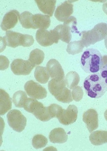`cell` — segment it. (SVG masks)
<instances>
[{
	"mask_svg": "<svg viewBox=\"0 0 107 151\" xmlns=\"http://www.w3.org/2000/svg\"><path fill=\"white\" fill-rule=\"evenodd\" d=\"M3 40L6 46L14 48L19 46L29 47L34 42L33 37L30 35H23L12 31H6Z\"/></svg>",
	"mask_w": 107,
	"mask_h": 151,
	"instance_id": "5",
	"label": "cell"
},
{
	"mask_svg": "<svg viewBox=\"0 0 107 151\" xmlns=\"http://www.w3.org/2000/svg\"><path fill=\"white\" fill-rule=\"evenodd\" d=\"M78 108L75 105H70L66 109L63 110L57 119L62 124L68 126L75 122L78 119Z\"/></svg>",
	"mask_w": 107,
	"mask_h": 151,
	"instance_id": "11",
	"label": "cell"
},
{
	"mask_svg": "<svg viewBox=\"0 0 107 151\" xmlns=\"http://www.w3.org/2000/svg\"><path fill=\"white\" fill-rule=\"evenodd\" d=\"M37 42L43 47H49L54 43L57 44L59 39L54 30L48 31L44 29H39L36 34Z\"/></svg>",
	"mask_w": 107,
	"mask_h": 151,
	"instance_id": "8",
	"label": "cell"
},
{
	"mask_svg": "<svg viewBox=\"0 0 107 151\" xmlns=\"http://www.w3.org/2000/svg\"><path fill=\"white\" fill-rule=\"evenodd\" d=\"M46 68L51 78L58 81L65 79L64 70L60 64L55 59L50 60Z\"/></svg>",
	"mask_w": 107,
	"mask_h": 151,
	"instance_id": "12",
	"label": "cell"
},
{
	"mask_svg": "<svg viewBox=\"0 0 107 151\" xmlns=\"http://www.w3.org/2000/svg\"><path fill=\"white\" fill-rule=\"evenodd\" d=\"M81 65L85 73L94 74L98 73L104 65L101 54L97 49H87L81 58Z\"/></svg>",
	"mask_w": 107,
	"mask_h": 151,
	"instance_id": "1",
	"label": "cell"
},
{
	"mask_svg": "<svg viewBox=\"0 0 107 151\" xmlns=\"http://www.w3.org/2000/svg\"><path fill=\"white\" fill-rule=\"evenodd\" d=\"M49 112L52 118H58L60 115L63 109L57 104H52L48 107Z\"/></svg>",
	"mask_w": 107,
	"mask_h": 151,
	"instance_id": "30",
	"label": "cell"
},
{
	"mask_svg": "<svg viewBox=\"0 0 107 151\" xmlns=\"http://www.w3.org/2000/svg\"><path fill=\"white\" fill-rule=\"evenodd\" d=\"M81 34V40L85 47H88L107 38V24H97L91 30L83 31Z\"/></svg>",
	"mask_w": 107,
	"mask_h": 151,
	"instance_id": "3",
	"label": "cell"
},
{
	"mask_svg": "<svg viewBox=\"0 0 107 151\" xmlns=\"http://www.w3.org/2000/svg\"><path fill=\"white\" fill-rule=\"evenodd\" d=\"M104 117L106 120L107 121V109L104 113Z\"/></svg>",
	"mask_w": 107,
	"mask_h": 151,
	"instance_id": "35",
	"label": "cell"
},
{
	"mask_svg": "<svg viewBox=\"0 0 107 151\" xmlns=\"http://www.w3.org/2000/svg\"><path fill=\"white\" fill-rule=\"evenodd\" d=\"M103 10L104 12L107 15V2L103 4Z\"/></svg>",
	"mask_w": 107,
	"mask_h": 151,
	"instance_id": "34",
	"label": "cell"
},
{
	"mask_svg": "<svg viewBox=\"0 0 107 151\" xmlns=\"http://www.w3.org/2000/svg\"><path fill=\"white\" fill-rule=\"evenodd\" d=\"M25 91L29 96L36 99H43L47 97V92L45 88L32 80L26 83Z\"/></svg>",
	"mask_w": 107,
	"mask_h": 151,
	"instance_id": "9",
	"label": "cell"
},
{
	"mask_svg": "<svg viewBox=\"0 0 107 151\" xmlns=\"http://www.w3.org/2000/svg\"><path fill=\"white\" fill-rule=\"evenodd\" d=\"M24 108L25 110L33 114L37 119L42 122H47L53 119L48 107H45L36 99H27L24 104Z\"/></svg>",
	"mask_w": 107,
	"mask_h": 151,
	"instance_id": "4",
	"label": "cell"
},
{
	"mask_svg": "<svg viewBox=\"0 0 107 151\" xmlns=\"http://www.w3.org/2000/svg\"><path fill=\"white\" fill-rule=\"evenodd\" d=\"M84 47L81 40L75 41L69 43L66 51L70 55H75L83 52Z\"/></svg>",
	"mask_w": 107,
	"mask_h": 151,
	"instance_id": "26",
	"label": "cell"
},
{
	"mask_svg": "<svg viewBox=\"0 0 107 151\" xmlns=\"http://www.w3.org/2000/svg\"><path fill=\"white\" fill-rule=\"evenodd\" d=\"M66 86V84L65 79L58 81L52 79L48 83L49 91L56 98L63 92Z\"/></svg>",
	"mask_w": 107,
	"mask_h": 151,
	"instance_id": "19",
	"label": "cell"
},
{
	"mask_svg": "<svg viewBox=\"0 0 107 151\" xmlns=\"http://www.w3.org/2000/svg\"><path fill=\"white\" fill-rule=\"evenodd\" d=\"M55 99L65 104H69L73 101V100L72 96L71 91L66 87L64 89L63 92Z\"/></svg>",
	"mask_w": 107,
	"mask_h": 151,
	"instance_id": "29",
	"label": "cell"
},
{
	"mask_svg": "<svg viewBox=\"0 0 107 151\" xmlns=\"http://www.w3.org/2000/svg\"><path fill=\"white\" fill-rule=\"evenodd\" d=\"M73 11V5L69 1H65L57 7L55 16L58 20L64 22L71 17Z\"/></svg>",
	"mask_w": 107,
	"mask_h": 151,
	"instance_id": "13",
	"label": "cell"
},
{
	"mask_svg": "<svg viewBox=\"0 0 107 151\" xmlns=\"http://www.w3.org/2000/svg\"><path fill=\"white\" fill-rule=\"evenodd\" d=\"M100 74L107 89V64L105 65L100 70Z\"/></svg>",
	"mask_w": 107,
	"mask_h": 151,
	"instance_id": "32",
	"label": "cell"
},
{
	"mask_svg": "<svg viewBox=\"0 0 107 151\" xmlns=\"http://www.w3.org/2000/svg\"><path fill=\"white\" fill-rule=\"evenodd\" d=\"M33 21L36 28L46 29L51 25L50 16L42 14H36L33 16Z\"/></svg>",
	"mask_w": 107,
	"mask_h": 151,
	"instance_id": "20",
	"label": "cell"
},
{
	"mask_svg": "<svg viewBox=\"0 0 107 151\" xmlns=\"http://www.w3.org/2000/svg\"><path fill=\"white\" fill-rule=\"evenodd\" d=\"M33 16V15L32 13L27 11L21 14L19 20L23 28L27 29H37L34 25Z\"/></svg>",
	"mask_w": 107,
	"mask_h": 151,
	"instance_id": "22",
	"label": "cell"
},
{
	"mask_svg": "<svg viewBox=\"0 0 107 151\" xmlns=\"http://www.w3.org/2000/svg\"><path fill=\"white\" fill-rule=\"evenodd\" d=\"M39 10L44 14L52 17L55 9L56 1L36 0L35 1Z\"/></svg>",
	"mask_w": 107,
	"mask_h": 151,
	"instance_id": "16",
	"label": "cell"
},
{
	"mask_svg": "<svg viewBox=\"0 0 107 151\" xmlns=\"http://www.w3.org/2000/svg\"><path fill=\"white\" fill-rule=\"evenodd\" d=\"M80 77L78 73L75 71H70L68 73L65 78L66 84L70 89H73L79 84Z\"/></svg>",
	"mask_w": 107,
	"mask_h": 151,
	"instance_id": "25",
	"label": "cell"
},
{
	"mask_svg": "<svg viewBox=\"0 0 107 151\" xmlns=\"http://www.w3.org/2000/svg\"><path fill=\"white\" fill-rule=\"evenodd\" d=\"M45 59V53L43 51L39 49L33 50L31 52L28 60L35 66L40 65Z\"/></svg>",
	"mask_w": 107,
	"mask_h": 151,
	"instance_id": "24",
	"label": "cell"
},
{
	"mask_svg": "<svg viewBox=\"0 0 107 151\" xmlns=\"http://www.w3.org/2000/svg\"><path fill=\"white\" fill-rule=\"evenodd\" d=\"M9 126L18 132H22L27 125V119L20 111L14 109L11 110L7 115Z\"/></svg>",
	"mask_w": 107,
	"mask_h": 151,
	"instance_id": "7",
	"label": "cell"
},
{
	"mask_svg": "<svg viewBox=\"0 0 107 151\" xmlns=\"http://www.w3.org/2000/svg\"><path fill=\"white\" fill-rule=\"evenodd\" d=\"M105 46H106V49H107V38L105 39Z\"/></svg>",
	"mask_w": 107,
	"mask_h": 151,
	"instance_id": "36",
	"label": "cell"
},
{
	"mask_svg": "<svg viewBox=\"0 0 107 151\" xmlns=\"http://www.w3.org/2000/svg\"><path fill=\"white\" fill-rule=\"evenodd\" d=\"M83 87L87 95L93 99H99L107 91L98 73L88 76L84 81Z\"/></svg>",
	"mask_w": 107,
	"mask_h": 151,
	"instance_id": "2",
	"label": "cell"
},
{
	"mask_svg": "<svg viewBox=\"0 0 107 151\" xmlns=\"http://www.w3.org/2000/svg\"><path fill=\"white\" fill-rule=\"evenodd\" d=\"M34 77L37 81L43 84L47 83L50 78L47 68L42 66L36 67Z\"/></svg>",
	"mask_w": 107,
	"mask_h": 151,
	"instance_id": "23",
	"label": "cell"
},
{
	"mask_svg": "<svg viewBox=\"0 0 107 151\" xmlns=\"http://www.w3.org/2000/svg\"><path fill=\"white\" fill-rule=\"evenodd\" d=\"M20 15L19 12L16 10L8 12L4 16L1 24V28L4 31H8L14 28L18 23Z\"/></svg>",
	"mask_w": 107,
	"mask_h": 151,
	"instance_id": "15",
	"label": "cell"
},
{
	"mask_svg": "<svg viewBox=\"0 0 107 151\" xmlns=\"http://www.w3.org/2000/svg\"><path fill=\"white\" fill-rule=\"evenodd\" d=\"M83 121L85 124L89 132L98 127V114L96 110L90 109L85 112L83 115Z\"/></svg>",
	"mask_w": 107,
	"mask_h": 151,
	"instance_id": "14",
	"label": "cell"
},
{
	"mask_svg": "<svg viewBox=\"0 0 107 151\" xmlns=\"http://www.w3.org/2000/svg\"><path fill=\"white\" fill-rule=\"evenodd\" d=\"M49 137L50 142L54 144L65 143L68 139L66 132L62 128H55L51 131Z\"/></svg>",
	"mask_w": 107,
	"mask_h": 151,
	"instance_id": "17",
	"label": "cell"
},
{
	"mask_svg": "<svg viewBox=\"0 0 107 151\" xmlns=\"http://www.w3.org/2000/svg\"><path fill=\"white\" fill-rule=\"evenodd\" d=\"M1 70H4L9 68V61L7 58L4 56L1 55Z\"/></svg>",
	"mask_w": 107,
	"mask_h": 151,
	"instance_id": "33",
	"label": "cell"
},
{
	"mask_svg": "<svg viewBox=\"0 0 107 151\" xmlns=\"http://www.w3.org/2000/svg\"><path fill=\"white\" fill-rule=\"evenodd\" d=\"M27 99V96L25 92L19 91L13 95V101L17 107L24 108V104Z\"/></svg>",
	"mask_w": 107,
	"mask_h": 151,
	"instance_id": "27",
	"label": "cell"
},
{
	"mask_svg": "<svg viewBox=\"0 0 107 151\" xmlns=\"http://www.w3.org/2000/svg\"><path fill=\"white\" fill-rule=\"evenodd\" d=\"M35 67L29 61L21 59L14 60L11 65L12 71L17 76L29 75Z\"/></svg>",
	"mask_w": 107,
	"mask_h": 151,
	"instance_id": "10",
	"label": "cell"
},
{
	"mask_svg": "<svg viewBox=\"0 0 107 151\" xmlns=\"http://www.w3.org/2000/svg\"><path fill=\"white\" fill-rule=\"evenodd\" d=\"M73 99L76 102L80 101L83 97L84 93L82 88L79 86L74 88L72 92Z\"/></svg>",
	"mask_w": 107,
	"mask_h": 151,
	"instance_id": "31",
	"label": "cell"
},
{
	"mask_svg": "<svg viewBox=\"0 0 107 151\" xmlns=\"http://www.w3.org/2000/svg\"><path fill=\"white\" fill-rule=\"evenodd\" d=\"M77 25L76 19L75 17L71 16L64 22L63 24L59 25L55 29L58 34L60 40L69 44L72 39V33L78 32Z\"/></svg>",
	"mask_w": 107,
	"mask_h": 151,
	"instance_id": "6",
	"label": "cell"
},
{
	"mask_svg": "<svg viewBox=\"0 0 107 151\" xmlns=\"http://www.w3.org/2000/svg\"><path fill=\"white\" fill-rule=\"evenodd\" d=\"M90 142L95 146H100L107 143V131L93 132L90 135Z\"/></svg>",
	"mask_w": 107,
	"mask_h": 151,
	"instance_id": "21",
	"label": "cell"
},
{
	"mask_svg": "<svg viewBox=\"0 0 107 151\" xmlns=\"http://www.w3.org/2000/svg\"><path fill=\"white\" fill-rule=\"evenodd\" d=\"M12 108L11 99L4 90H0V115H4Z\"/></svg>",
	"mask_w": 107,
	"mask_h": 151,
	"instance_id": "18",
	"label": "cell"
},
{
	"mask_svg": "<svg viewBox=\"0 0 107 151\" xmlns=\"http://www.w3.org/2000/svg\"><path fill=\"white\" fill-rule=\"evenodd\" d=\"M47 143V139L42 135H36L32 139V145L36 149L43 148L46 147Z\"/></svg>",
	"mask_w": 107,
	"mask_h": 151,
	"instance_id": "28",
	"label": "cell"
}]
</instances>
